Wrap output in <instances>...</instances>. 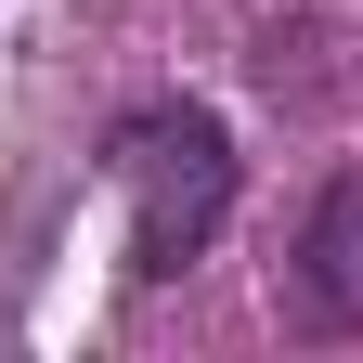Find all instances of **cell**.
<instances>
[{"instance_id":"obj_1","label":"cell","mask_w":363,"mask_h":363,"mask_svg":"<svg viewBox=\"0 0 363 363\" xmlns=\"http://www.w3.org/2000/svg\"><path fill=\"white\" fill-rule=\"evenodd\" d=\"M104 169H117V208H130V286L195 272L208 234L234 220V130L208 104H130Z\"/></svg>"},{"instance_id":"obj_2","label":"cell","mask_w":363,"mask_h":363,"mask_svg":"<svg viewBox=\"0 0 363 363\" xmlns=\"http://www.w3.org/2000/svg\"><path fill=\"white\" fill-rule=\"evenodd\" d=\"M298 325H311V337H350V325H363V169L311 208V247H298Z\"/></svg>"}]
</instances>
